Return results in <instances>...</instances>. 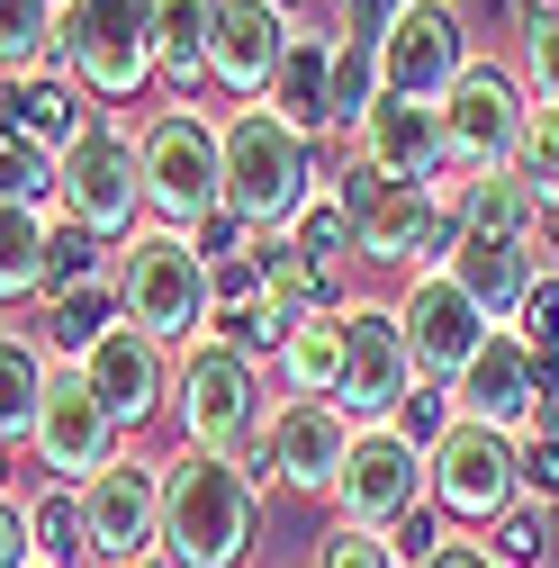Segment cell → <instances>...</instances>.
I'll list each match as a JSON object with an SVG mask.
<instances>
[{"instance_id": "603a6c76", "label": "cell", "mask_w": 559, "mask_h": 568, "mask_svg": "<svg viewBox=\"0 0 559 568\" xmlns=\"http://www.w3.org/2000/svg\"><path fill=\"white\" fill-rule=\"evenodd\" d=\"M443 271L487 307V325H515L524 298H532V280H541L550 262H541V235H451Z\"/></svg>"}, {"instance_id": "ee69618b", "label": "cell", "mask_w": 559, "mask_h": 568, "mask_svg": "<svg viewBox=\"0 0 559 568\" xmlns=\"http://www.w3.org/2000/svg\"><path fill=\"white\" fill-rule=\"evenodd\" d=\"M397 10H406V0H343V37H362V45H379V37L397 28Z\"/></svg>"}, {"instance_id": "6da1fadb", "label": "cell", "mask_w": 559, "mask_h": 568, "mask_svg": "<svg viewBox=\"0 0 559 568\" xmlns=\"http://www.w3.org/2000/svg\"><path fill=\"white\" fill-rule=\"evenodd\" d=\"M253 524H262V496L244 460L190 452V443L181 460H163V559L172 568H244Z\"/></svg>"}, {"instance_id": "7dc6e473", "label": "cell", "mask_w": 559, "mask_h": 568, "mask_svg": "<svg viewBox=\"0 0 559 568\" xmlns=\"http://www.w3.org/2000/svg\"><path fill=\"white\" fill-rule=\"evenodd\" d=\"M280 10H298V0H280Z\"/></svg>"}, {"instance_id": "d6986e66", "label": "cell", "mask_w": 559, "mask_h": 568, "mask_svg": "<svg viewBox=\"0 0 559 568\" xmlns=\"http://www.w3.org/2000/svg\"><path fill=\"white\" fill-rule=\"evenodd\" d=\"M91 126H100V109H91V91L73 73H45V63L37 73H0V135H19L28 154L63 163Z\"/></svg>"}, {"instance_id": "cb8c5ba5", "label": "cell", "mask_w": 559, "mask_h": 568, "mask_svg": "<svg viewBox=\"0 0 559 568\" xmlns=\"http://www.w3.org/2000/svg\"><path fill=\"white\" fill-rule=\"evenodd\" d=\"M262 109H271L280 126H298V135L334 126V37L298 28L289 54H280V73H271V91H262Z\"/></svg>"}, {"instance_id": "f1b7e54d", "label": "cell", "mask_w": 559, "mask_h": 568, "mask_svg": "<svg viewBox=\"0 0 559 568\" xmlns=\"http://www.w3.org/2000/svg\"><path fill=\"white\" fill-rule=\"evenodd\" d=\"M28 541H37V568H82L91 559V524H82V487H54L28 506Z\"/></svg>"}, {"instance_id": "681fc988", "label": "cell", "mask_w": 559, "mask_h": 568, "mask_svg": "<svg viewBox=\"0 0 559 568\" xmlns=\"http://www.w3.org/2000/svg\"><path fill=\"white\" fill-rule=\"evenodd\" d=\"M334 10H343V0H334Z\"/></svg>"}, {"instance_id": "8fae6325", "label": "cell", "mask_w": 559, "mask_h": 568, "mask_svg": "<svg viewBox=\"0 0 559 568\" xmlns=\"http://www.w3.org/2000/svg\"><path fill=\"white\" fill-rule=\"evenodd\" d=\"M54 207H63V226H82V235H135V217H145V172H135V135L100 118L82 145L54 163Z\"/></svg>"}, {"instance_id": "8992f818", "label": "cell", "mask_w": 559, "mask_h": 568, "mask_svg": "<svg viewBox=\"0 0 559 568\" xmlns=\"http://www.w3.org/2000/svg\"><path fill=\"white\" fill-rule=\"evenodd\" d=\"M343 207L362 226V262H388V271H443L451 235H460V181H370L353 172L343 181Z\"/></svg>"}, {"instance_id": "f546056e", "label": "cell", "mask_w": 559, "mask_h": 568, "mask_svg": "<svg viewBox=\"0 0 559 568\" xmlns=\"http://www.w3.org/2000/svg\"><path fill=\"white\" fill-rule=\"evenodd\" d=\"M280 379H289L298 397H334V379H343V325L334 316L298 325L289 343H280Z\"/></svg>"}, {"instance_id": "83f0119b", "label": "cell", "mask_w": 559, "mask_h": 568, "mask_svg": "<svg viewBox=\"0 0 559 568\" xmlns=\"http://www.w3.org/2000/svg\"><path fill=\"white\" fill-rule=\"evenodd\" d=\"M45 235H54L45 207L0 199V298H45Z\"/></svg>"}, {"instance_id": "1f68e13d", "label": "cell", "mask_w": 559, "mask_h": 568, "mask_svg": "<svg viewBox=\"0 0 559 568\" xmlns=\"http://www.w3.org/2000/svg\"><path fill=\"white\" fill-rule=\"evenodd\" d=\"M63 0H0V73H37L45 45H54Z\"/></svg>"}, {"instance_id": "60d3db41", "label": "cell", "mask_w": 559, "mask_h": 568, "mask_svg": "<svg viewBox=\"0 0 559 568\" xmlns=\"http://www.w3.org/2000/svg\"><path fill=\"white\" fill-rule=\"evenodd\" d=\"M45 190H54V163H45V154H28L19 135H0V199H28V207H45Z\"/></svg>"}, {"instance_id": "9c48e42d", "label": "cell", "mask_w": 559, "mask_h": 568, "mask_svg": "<svg viewBox=\"0 0 559 568\" xmlns=\"http://www.w3.org/2000/svg\"><path fill=\"white\" fill-rule=\"evenodd\" d=\"M451 397H460V415L469 424H497V434H559V371H541L532 362V343L515 334V325H497L478 343V362L451 379Z\"/></svg>"}, {"instance_id": "f6af8a7d", "label": "cell", "mask_w": 559, "mask_h": 568, "mask_svg": "<svg viewBox=\"0 0 559 568\" xmlns=\"http://www.w3.org/2000/svg\"><path fill=\"white\" fill-rule=\"evenodd\" d=\"M0 568H37V541H28V506L0 496Z\"/></svg>"}, {"instance_id": "d4e9b609", "label": "cell", "mask_w": 559, "mask_h": 568, "mask_svg": "<svg viewBox=\"0 0 559 568\" xmlns=\"http://www.w3.org/2000/svg\"><path fill=\"white\" fill-rule=\"evenodd\" d=\"M217 10L226 0H154V82L172 100H199L207 45H217Z\"/></svg>"}, {"instance_id": "52a82bcc", "label": "cell", "mask_w": 559, "mask_h": 568, "mask_svg": "<svg viewBox=\"0 0 559 568\" xmlns=\"http://www.w3.org/2000/svg\"><path fill=\"white\" fill-rule=\"evenodd\" d=\"M54 54L91 100H135L154 82V0H63Z\"/></svg>"}, {"instance_id": "f35d334b", "label": "cell", "mask_w": 559, "mask_h": 568, "mask_svg": "<svg viewBox=\"0 0 559 568\" xmlns=\"http://www.w3.org/2000/svg\"><path fill=\"white\" fill-rule=\"evenodd\" d=\"M388 424H397V434H406L415 452H434V443L451 434V424H460V397H451V388H415V397H406Z\"/></svg>"}, {"instance_id": "b9f144b4", "label": "cell", "mask_w": 559, "mask_h": 568, "mask_svg": "<svg viewBox=\"0 0 559 568\" xmlns=\"http://www.w3.org/2000/svg\"><path fill=\"white\" fill-rule=\"evenodd\" d=\"M515 460H524V506H559V434H524Z\"/></svg>"}, {"instance_id": "7c38bea8", "label": "cell", "mask_w": 559, "mask_h": 568, "mask_svg": "<svg viewBox=\"0 0 559 568\" xmlns=\"http://www.w3.org/2000/svg\"><path fill=\"white\" fill-rule=\"evenodd\" d=\"M524 118H532V100H524V82L506 73V63H487V54H469V73L443 91V145H451V172H506L515 163V145H524Z\"/></svg>"}, {"instance_id": "5b68a950", "label": "cell", "mask_w": 559, "mask_h": 568, "mask_svg": "<svg viewBox=\"0 0 559 568\" xmlns=\"http://www.w3.org/2000/svg\"><path fill=\"white\" fill-rule=\"evenodd\" d=\"M172 415H181V443L190 452H226V460H262V362H244L235 343L217 334H199L190 343V362L172 379Z\"/></svg>"}, {"instance_id": "836d02e7", "label": "cell", "mask_w": 559, "mask_h": 568, "mask_svg": "<svg viewBox=\"0 0 559 568\" xmlns=\"http://www.w3.org/2000/svg\"><path fill=\"white\" fill-rule=\"evenodd\" d=\"M515 82L532 109H559V0H541V10L524 19V63H515Z\"/></svg>"}, {"instance_id": "4dcf8cb0", "label": "cell", "mask_w": 559, "mask_h": 568, "mask_svg": "<svg viewBox=\"0 0 559 568\" xmlns=\"http://www.w3.org/2000/svg\"><path fill=\"white\" fill-rule=\"evenodd\" d=\"M289 244L334 280V262L343 253H362V226H353V207H343V190H316L307 207H298V226H289Z\"/></svg>"}, {"instance_id": "4fadbf2b", "label": "cell", "mask_w": 559, "mask_h": 568, "mask_svg": "<svg viewBox=\"0 0 559 568\" xmlns=\"http://www.w3.org/2000/svg\"><path fill=\"white\" fill-rule=\"evenodd\" d=\"M460 73H469V19H460V0H406L397 28L379 37V91L443 109V91Z\"/></svg>"}, {"instance_id": "484cf974", "label": "cell", "mask_w": 559, "mask_h": 568, "mask_svg": "<svg viewBox=\"0 0 559 568\" xmlns=\"http://www.w3.org/2000/svg\"><path fill=\"white\" fill-rule=\"evenodd\" d=\"M45 379H54L45 343H37V334H10V325H0V443H28V434H37Z\"/></svg>"}, {"instance_id": "ac0fdd59", "label": "cell", "mask_w": 559, "mask_h": 568, "mask_svg": "<svg viewBox=\"0 0 559 568\" xmlns=\"http://www.w3.org/2000/svg\"><path fill=\"white\" fill-rule=\"evenodd\" d=\"M343 452H353V424H343L334 397H289L262 424V469H280V487H298V496H334Z\"/></svg>"}, {"instance_id": "bcb514c9", "label": "cell", "mask_w": 559, "mask_h": 568, "mask_svg": "<svg viewBox=\"0 0 559 568\" xmlns=\"http://www.w3.org/2000/svg\"><path fill=\"white\" fill-rule=\"evenodd\" d=\"M425 568H497V559H487V541H443Z\"/></svg>"}, {"instance_id": "3957f363", "label": "cell", "mask_w": 559, "mask_h": 568, "mask_svg": "<svg viewBox=\"0 0 559 568\" xmlns=\"http://www.w3.org/2000/svg\"><path fill=\"white\" fill-rule=\"evenodd\" d=\"M109 280H118V298H126V325H135V334H154L163 352H172V343H199L207 325H217L207 262H199V244L172 235V226H135Z\"/></svg>"}, {"instance_id": "30bf717a", "label": "cell", "mask_w": 559, "mask_h": 568, "mask_svg": "<svg viewBox=\"0 0 559 568\" xmlns=\"http://www.w3.org/2000/svg\"><path fill=\"white\" fill-rule=\"evenodd\" d=\"M334 325H343V379H334L343 424H388V415L415 397V352H406L397 307H379V298H343Z\"/></svg>"}, {"instance_id": "5bb4252c", "label": "cell", "mask_w": 559, "mask_h": 568, "mask_svg": "<svg viewBox=\"0 0 559 568\" xmlns=\"http://www.w3.org/2000/svg\"><path fill=\"white\" fill-rule=\"evenodd\" d=\"M334 524H370V532H397L415 506H425V452H415L397 424H353V452H343V478H334Z\"/></svg>"}, {"instance_id": "7a4b0ae2", "label": "cell", "mask_w": 559, "mask_h": 568, "mask_svg": "<svg viewBox=\"0 0 559 568\" xmlns=\"http://www.w3.org/2000/svg\"><path fill=\"white\" fill-rule=\"evenodd\" d=\"M217 154H226V217H244L253 235H289L298 207L316 199V154L298 126H280L262 100L217 118Z\"/></svg>"}, {"instance_id": "ab89813d", "label": "cell", "mask_w": 559, "mask_h": 568, "mask_svg": "<svg viewBox=\"0 0 559 568\" xmlns=\"http://www.w3.org/2000/svg\"><path fill=\"white\" fill-rule=\"evenodd\" d=\"M82 280H109L100 253H91V235H82V226H54V235H45V298H54V290H82Z\"/></svg>"}, {"instance_id": "d590c367", "label": "cell", "mask_w": 559, "mask_h": 568, "mask_svg": "<svg viewBox=\"0 0 559 568\" xmlns=\"http://www.w3.org/2000/svg\"><path fill=\"white\" fill-rule=\"evenodd\" d=\"M487 559L497 568H550V506H515L506 524H487Z\"/></svg>"}, {"instance_id": "e0dca14e", "label": "cell", "mask_w": 559, "mask_h": 568, "mask_svg": "<svg viewBox=\"0 0 559 568\" xmlns=\"http://www.w3.org/2000/svg\"><path fill=\"white\" fill-rule=\"evenodd\" d=\"M28 443H37V460L54 469V487H91V478L118 460V424H109V406L91 397V379H82L73 362H54Z\"/></svg>"}, {"instance_id": "c3c4849f", "label": "cell", "mask_w": 559, "mask_h": 568, "mask_svg": "<svg viewBox=\"0 0 559 568\" xmlns=\"http://www.w3.org/2000/svg\"><path fill=\"white\" fill-rule=\"evenodd\" d=\"M0 460H10V443H0Z\"/></svg>"}, {"instance_id": "4316f807", "label": "cell", "mask_w": 559, "mask_h": 568, "mask_svg": "<svg viewBox=\"0 0 559 568\" xmlns=\"http://www.w3.org/2000/svg\"><path fill=\"white\" fill-rule=\"evenodd\" d=\"M109 325H126L118 280H82V290H54V298H45V343L63 352V362H82Z\"/></svg>"}, {"instance_id": "ba28073f", "label": "cell", "mask_w": 559, "mask_h": 568, "mask_svg": "<svg viewBox=\"0 0 559 568\" xmlns=\"http://www.w3.org/2000/svg\"><path fill=\"white\" fill-rule=\"evenodd\" d=\"M425 506L443 524H506L524 506V460H515V434H497V424H451V434L425 452Z\"/></svg>"}, {"instance_id": "2e32d148", "label": "cell", "mask_w": 559, "mask_h": 568, "mask_svg": "<svg viewBox=\"0 0 559 568\" xmlns=\"http://www.w3.org/2000/svg\"><path fill=\"white\" fill-rule=\"evenodd\" d=\"M82 524H91V559L109 568H135L163 550V460H109L91 487H82Z\"/></svg>"}, {"instance_id": "7402d4cb", "label": "cell", "mask_w": 559, "mask_h": 568, "mask_svg": "<svg viewBox=\"0 0 559 568\" xmlns=\"http://www.w3.org/2000/svg\"><path fill=\"white\" fill-rule=\"evenodd\" d=\"M298 19L280 10V0H226L217 10V45H207V82L235 91V100H262L271 73H280V54H289Z\"/></svg>"}, {"instance_id": "7bdbcfd3", "label": "cell", "mask_w": 559, "mask_h": 568, "mask_svg": "<svg viewBox=\"0 0 559 568\" xmlns=\"http://www.w3.org/2000/svg\"><path fill=\"white\" fill-rule=\"evenodd\" d=\"M443 541H451V532H443V515H434V506H415V515L397 524V550H406V568H425Z\"/></svg>"}, {"instance_id": "d6a6232c", "label": "cell", "mask_w": 559, "mask_h": 568, "mask_svg": "<svg viewBox=\"0 0 559 568\" xmlns=\"http://www.w3.org/2000/svg\"><path fill=\"white\" fill-rule=\"evenodd\" d=\"M506 172L532 190L541 217L559 207V109H532V118H524V145H515V163H506Z\"/></svg>"}, {"instance_id": "9a60e30c", "label": "cell", "mask_w": 559, "mask_h": 568, "mask_svg": "<svg viewBox=\"0 0 559 568\" xmlns=\"http://www.w3.org/2000/svg\"><path fill=\"white\" fill-rule=\"evenodd\" d=\"M397 325H406V352H415V379H460L478 362V343L497 334L487 325V307L460 290L451 271H406V290L388 298Z\"/></svg>"}, {"instance_id": "74e56055", "label": "cell", "mask_w": 559, "mask_h": 568, "mask_svg": "<svg viewBox=\"0 0 559 568\" xmlns=\"http://www.w3.org/2000/svg\"><path fill=\"white\" fill-rule=\"evenodd\" d=\"M515 334L532 343V362H541V371H559V271H541V280H532V298H524Z\"/></svg>"}, {"instance_id": "8d00e7d4", "label": "cell", "mask_w": 559, "mask_h": 568, "mask_svg": "<svg viewBox=\"0 0 559 568\" xmlns=\"http://www.w3.org/2000/svg\"><path fill=\"white\" fill-rule=\"evenodd\" d=\"M316 568H406L397 532H370V524H334L316 541Z\"/></svg>"}, {"instance_id": "44dd1931", "label": "cell", "mask_w": 559, "mask_h": 568, "mask_svg": "<svg viewBox=\"0 0 559 568\" xmlns=\"http://www.w3.org/2000/svg\"><path fill=\"white\" fill-rule=\"evenodd\" d=\"M73 371L91 379V397L109 406L118 434H126V424H145V415L172 397V362H163V343H154V334H135V325H109Z\"/></svg>"}, {"instance_id": "e575fe53", "label": "cell", "mask_w": 559, "mask_h": 568, "mask_svg": "<svg viewBox=\"0 0 559 568\" xmlns=\"http://www.w3.org/2000/svg\"><path fill=\"white\" fill-rule=\"evenodd\" d=\"M370 109H379V45L343 37L334 45V126H362Z\"/></svg>"}, {"instance_id": "ffe728a7", "label": "cell", "mask_w": 559, "mask_h": 568, "mask_svg": "<svg viewBox=\"0 0 559 568\" xmlns=\"http://www.w3.org/2000/svg\"><path fill=\"white\" fill-rule=\"evenodd\" d=\"M353 154H362V172L370 181H443L451 172V145H443V109H425V100H388L379 91V109L353 126Z\"/></svg>"}, {"instance_id": "277c9868", "label": "cell", "mask_w": 559, "mask_h": 568, "mask_svg": "<svg viewBox=\"0 0 559 568\" xmlns=\"http://www.w3.org/2000/svg\"><path fill=\"white\" fill-rule=\"evenodd\" d=\"M135 172H145V217L172 235H199L226 207V154H217V118L163 109L135 126Z\"/></svg>"}]
</instances>
